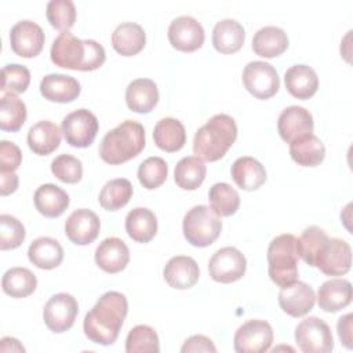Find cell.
I'll list each match as a JSON object with an SVG mask.
<instances>
[{"label":"cell","mask_w":353,"mask_h":353,"mask_svg":"<svg viewBox=\"0 0 353 353\" xmlns=\"http://www.w3.org/2000/svg\"><path fill=\"white\" fill-rule=\"evenodd\" d=\"M183 236L194 247H208L221 234L222 221L211 207L200 204L192 207L183 216Z\"/></svg>","instance_id":"cell-6"},{"label":"cell","mask_w":353,"mask_h":353,"mask_svg":"<svg viewBox=\"0 0 353 353\" xmlns=\"http://www.w3.org/2000/svg\"><path fill=\"white\" fill-rule=\"evenodd\" d=\"M127 312L128 302L121 292H105L84 317L83 330L85 336L102 346L113 345L120 334Z\"/></svg>","instance_id":"cell-1"},{"label":"cell","mask_w":353,"mask_h":353,"mask_svg":"<svg viewBox=\"0 0 353 353\" xmlns=\"http://www.w3.org/2000/svg\"><path fill=\"white\" fill-rule=\"evenodd\" d=\"M0 352H25V347L19 343L18 339L11 336H4L0 341Z\"/></svg>","instance_id":"cell-51"},{"label":"cell","mask_w":353,"mask_h":353,"mask_svg":"<svg viewBox=\"0 0 353 353\" xmlns=\"http://www.w3.org/2000/svg\"><path fill=\"white\" fill-rule=\"evenodd\" d=\"M80 83L74 77L62 73L47 74L40 81V94L51 102H72L80 95Z\"/></svg>","instance_id":"cell-21"},{"label":"cell","mask_w":353,"mask_h":353,"mask_svg":"<svg viewBox=\"0 0 353 353\" xmlns=\"http://www.w3.org/2000/svg\"><path fill=\"white\" fill-rule=\"evenodd\" d=\"M145 148V128L135 120H124L108 131L99 145V157L108 164H121L138 156Z\"/></svg>","instance_id":"cell-4"},{"label":"cell","mask_w":353,"mask_h":353,"mask_svg":"<svg viewBox=\"0 0 353 353\" xmlns=\"http://www.w3.org/2000/svg\"><path fill=\"white\" fill-rule=\"evenodd\" d=\"M208 200L211 210L219 216H230L236 214L240 205V196L226 182L214 183L208 192Z\"/></svg>","instance_id":"cell-39"},{"label":"cell","mask_w":353,"mask_h":353,"mask_svg":"<svg viewBox=\"0 0 353 353\" xmlns=\"http://www.w3.org/2000/svg\"><path fill=\"white\" fill-rule=\"evenodd\" d=\"M295 342L305 353H330L334 349L330 325L316 316H309L296 325Z\"/></svg>","instance_id":"cell-7"},{"label":"cell","mask_w":353,"mask_h":353,"mask_svg":"<svg viewBox=\"0 0 353 353\" xmlns=\"http://www.w3.org/2000/svg\"><path fill=\"white\" fill-rule=\"evenodd\" d=\"M207 167L204 160L197 156H186L181 159L174 171L175 183L183 190H196L205 179Z\"/></svg>","instance_id":"cell-35"},{"label":"cell","mask_w":353,"mask_h":353,"mask_svg":"<svg viewBox=\"0 0 353 353\" xmlns=\"http://www.w3.org/2000/svg\"><path fill=\"white\" fill-rule=\"evenodd\" d=\"M288 47V36L279 26H263L252 37V50L262 58L281 55Z\"/></svg>","instance_id":"cell-32"},{"label":"cell","mask_w":353,"mask_h":353,"mask_svg":"<svg viewBox=\"0 0 353 353\" xmlns=\"http://www.w3.org/2000/svg\"><path fill=\"white\" fill-rule=\"evenodd\" d=\"M352 320H353V314L347 313V314L342 316L338 320V323H336V330H338V335H339L341 343L346 349H352L353 347V342H352Z\"/></svg>","instance_id":"cell-49"},{"label":"cell","mask_w":353,"mask_h":353,"mask_svg":"<svg viewBox=\"0 0 353 353\" xmlns=\"http://www.w3.org/2000/svg\"><path fill=\"white\" fill-rule=\"evenodd\" d=\"M268 272L270 280L280 288L298 280L296 237L291 233L276 236L268 247Z\"/></svg>","instance_id":"cell-5"},{"label":"cell","mask_w":353,"mask_h":353,"mask_svg":"<svg viewBox=\"0 0 353 353\" xmlns=\"http://www.w3.org/2000/svg\"><path fill=\"white\" fill-rule=\"evenodd\" d=\"M145 30L135 22H123L112 33V46L123 57L138 54L145 47Z\"/></svg>","instance_id":"cell-31"},{"label":"cell","mask_w":353,"mask_h":353,"mask_svg":"<svg viewBox=\"0 0 353 353\" xmlns=\"http://www.w3.org/2000/svg\"><path fill=\"white\" fill-rule=\"evenodd\" d=\"M3 291L12 298H25L34 292L37 279L28 268H11L6 270L1 279Z\"/></svg>","instance_id":"cell-37"},{"label":"cell","mask_w":353,"mask_h":353,"mask_svg":"<svg viewBox=\"0 0 353 353\" xmlns=\"http://www.w3.org/2000/svg\"><path fill=\"white\" fill-rule=\"evenodd\" d=\"M134 189L128 179L116 178L108 181L99 192V204L108 211H117L123 208L132 197Z\"/></svg>","instance_id":"cell-38"},{"label":"cell","mask_w":353,"mask_h":353,"mask_svg":"<svg viewBox=\"0 0 353 353\" xmlns=\"http://www.w3.org/2000/svg\"><path fill=\"white\" fill-rule=\"evenodd\" d=\"M352 302V284L346 279H330L317 291V303L321 310L335 313Z\"/></svg>","instance_id":"cell-22"},{"label":"cell","mask_w":353,"mask_h":353,"mask_svg":"<svg viewBox=\"0 0 353 353\" xmlns=\"http://www.w3.org/2000/svg\"><path fill=\"white\" fill-rule=\"evenodd\" d=\"M313 116L312 113L298 105H291L285 108L277 120V131L283 141L287 143L294 139L313 132Z\"/></svg>","instance_id":"cell-18"},{"label":"cell","mask_w":353,"mask_h":353,"mask_svg":"<svg viewBox=\"0 0 353 353\" xmlns=\"http://www.w3.org/2000/svg\"><path fill=\"white\" fill-rule=\"evenodd\" d=\"M33 201L36 210L41 215L47 218H57L69 207L70 199L62 188L54 183H44L36 189Z\"/></svg>","instance_id":"cell-26"},{"label":"cell","mask_w":353,"mask_h":353,"mask_svg":"<svg viewBox=\"0 0 353 353\" xmlns=\"http://www.w3.org/2000/svg\"><path fill=\"white\" fill-rule=\"evenodd\" d=\"M51 172L63 183H77L83 176V164L72 154H59L51 161Z\"/></svg>","instance_id":"cell-45"},{"label":"cell","mask_w":353,"mask_h":353,"mask_svg":"<svg viewBox=\"0 0 353 353\" xmlns=\"http://www.w3.org/2000/svg\"><path fill=\"white\" fill-rule=\"evenodd\" d=\"M61 132L62 130H59L55 123L50 120H40L28 131V146L33 153L47 156L58 149L61 143Z\"/></svg>","instance_id":"cell-27"},{"label":"cell","mask_w":353,"mask_h":353,"mask_svg":"<svg viewBox=\"0 0 353 353\" xmlns=\"http://www.w3.org/2000/svg\"><path fill=\"white\" fill-rule=\"evenodd\" d=\"M44 32L40 25L30 19L17 22L10 30V44L12 51L22 58L39 55L44 46Z\"/></svg>","instance_id":"cell-15"},{"label":"cell","mask_w":353,"mask_h":353,"mask_svg":"<svg viewBox=\"0 0 353 353\" xmlns=\"http://www.w3.org/2000/svg\"><path fill=\"white\" fill-rule=\"evenodd\" d=\"M316 302L314 291L303 281H294L290 285L281 287L279 292V305L284 313L292 317L307 314Z\"/></svg>","instance_id":"cell-17"},{"label":"cell","mask_w":353,"mask_h":353,"mask_svg":"<svg viewBox=\"0 0 353 353\" xmlns=\"http://www.w3.org/2000/svg\"><path fill=\"white\" fill-rule=\"evenodd\" d=\"M26 105L15 92H3L0 98V128L15 132L26 121Z\"/></svg>","instance_id":"cell-36"},{"label":"cell","mask_w":353,"mask_h":353,"mask_svg":"<svg viewBox=\"0 0 353 353\" xmlns=\"http://www.w3.org/2000/svg\"><path fill=\"white\" fill-rule=\"evenodd\" d=\"M273 328L265 320H248L241 324L233 338L237 353H262L270 349Z\"/></svg>","instance_id":"cell-11"},{"label":"cell","mask_w":353,"mask_h":353,"mask_svg":"<svg viewBox=\"0 0 353 353\" xmlns=\"http://www.w3.org/2000/svg\"><path fill=\"white\" fill-rule=\"evenodd\" d=\"M130 261L127 244L119 237H108L95 250V262L106 273H119L125 269Z\"/></svg>","instance_id":"cell-20"},{"label":"cell","mask_w":353,"mask_h":353,"mask_svg":"<svg viewBox=\"0 0 353 353\" xmlns=\"http://www.w3.org/2000/svg\"><path fill=\"white\" fill-rule=\"evenodd\" d=\"M153 139L157 148L164 152H178L185 146V125L174 117H164L157 121L153 130Z\"/></svg>","instance_id":"cell-33"},{"label":"cell","mask_w":353,"mask_h":353,"mask_svg":"<svg viewBox=\"0 0 353 353\" xmlns=\"http://www.w3.org/2000/svg\"><path fill=\"white\" fill-rule=\"evenodd\" d=\"M18 188V175L15 172H0V192L1 196L14 193Z\"/></svg>","instance_id":"cell-50"},{"label":"cell","mask_w":353,"mask_h":353,"mask_svg":"<svg viewBox=\"0 0 353 353\" xmlns=\"http://www.w3.org/2000/svg\"><path fill=\"white\" fill-rule=\"evenodd\" d=\"M98 128L97 116L87 109H77L66 114L61 124L65 141L73 148H88L94 142Z\"/></svg>","instance_id":"cell-9"},{"label":"cell","mask_w":353,"mask_h":353,"mask_svg":"<svg viewBox=\"0 0 353 353\" xmlns=\"http://www.w3.org/2000/svg\"><path fill=\"white\" fill-rule=\"evenodd\" d=\"M26 232L22 222L8 214L0 215V248L14 250L18 248L25 240Z\"/></svg>","instance_id":"cell-44"},{"label":"cell","mask_w":353,"mask_h":353,"mask_svg":"<svg viewBox=\"0 0 353 353\" xmlns=\"http://www.w3.org/2000/svg\"><path fill=\"white\" fill-rule=\"evenodd\" d=\"M328 239L330 237L321 228L316 225L307 226L303 229L299 239H296L298 256H301L309 266H314V261Z\"/></svg>","instance_id":"cell-40"},{"label":"cell","mask_w":353,"mask_h":353,"mask_svg":"<svg viewBox=\"0 0 353 353\" xmlns=\"http://www.w3.org/2000/svg\"><path fill=\"white\" fill-rule=\"evenodd\" d=\"M182 353H190V352H216V347L214 342L205 336V335H192L189 336L185 343L181 347Z\"/></svg>","instance_id":"cell-48"},{"label":"cell","mask_w":353,"mask_h":353,"mask_svg":"<svg viewBox=\"0 0 353 353\" xmlns=\"http://www.w3.org/2000/svg\"><path fill=\"white\" fill-rule=\"evenodd\" d=\"M245 40L243 25L232 18L221 19L212 29V46L221 54L237 52Z\"/></svg>","instance_id":"cell-24"},{"label":"cell","mask_w":353,"mask_h":353,"mask_svg":"<svg viewBox=\"0 0 353 353\" xmlns=\"http://www.w3.org/2000/svg\"><path fill=\"white\" fill-rule=\"evenodd\" d=\"M159 350V336L152 327L139 324L130 330L125 339L127 353H157Z\"/></svg>","instance_id":"cell-41"},{"label":"cell","mask_w":353,"mask_h":353,"mask_svg":"<svg viewBox=\"0 0 353 353\" xmlns=\"http://www.w3.org/2000/svg\"><path fill=\"white\" fill-rule=\"evenodd\" d=\"M167 36L171 46L183 52L199 50L205 37L203 25L190 15H181L172 19Z\"/></svg>","instance_id":"cell-14"},{"label":"cell","mask_w":353,"mask_h":353,"mask_svg":"<svg viewBox=\"0 0 353 353\" xmlns=\"http://www.w3.org/2000/svg\"><path fill=\"white\" fill-rule=\"evenodd\" d=\"M284 84L292 97L298 99H309L319 88V77L313 68L299 63L285 70Z\"/></svg>","instance_id":"cell-25"},{"label":"cell","mask_w":353,"mask_h":353,"mask_svg":"<svg viewBox=\"0 0 353 353\" xmlns=\"http://www.w3.org/2000/svg\"><path fill=\"white\" fill-rule=\"evenodd\" d=\"M168 175V165L164 159L152 156L143 160L138 167V179L145 189H156L163 185Z\"/></svg>","instance_id":"cell-42"},{"label":"cell","mask_w":353,"mask_h":353,"mask_svg":"<svg viewBox=\"0 0 353 353\" xmlns=\"http://www.w3.org/2000/svg\"><path fill=\"white\" fill-rule=\"evenodd\" d=\"M51 61L65 69L91 72L103 65L105 48L95 40H80L73 33L61 32L50 50Z\"/></svg>","instance_id":"cell-2"},{"label":"cell","mask_w":353,"mask_h":353,"mask_svg":"<svg viewBox=\"0 0 353 353\" xmlns=\"http://www.w3.org/2000/svg\"><path fill=\"white\" fill-rule=\"evenodd\" d=\"M46 15L52 28L68 32L76 21V7L72 0H50Z\"/></svg>","instance_id":"cell-43"},{"label":"cell","mask_w":353,"mask_h":353,"mask_svg":"<svg viewBox=\"0 0 353 353\" xmlns=\"http://www.w3.org/2000/svg\"><path fill=\"white\" fill-rule=\"evenodd\" d=\"M237 138V125L232 116L219 113L212 116L194 134L193 152L204 161L222 159Z\"/></svg>","instance_id":"cell-3"},{"label":"cell","mask_w":353,"mask_h":353,"mask_svg":"<svg viewBox=\"0 0 353 353\" xmlns=\"http://www.w3.org/2000/svg\"><path fill=\"white\" fill-rule=\"evenodd\" d=\"M234 183L243 190H256L266 181L265 167L251 156H241L234 160L230 168Z\"/></svg>","instance_id":"cell-28"},{"label":"cell","mask_w":353,"mask_h":353,"mask_svg":"<svg viewBox=\"0 0 353 353\" xmlns=\"http://www.w3.org/2000/svg\"><path fill=\"white\" fill-rule=\"evenodd\" d=\"M28 258L39 269H55L63 259V248L52 237H37L28 248Z\"/></svg>","instance_id":"cell-29"},{"label":"cell","mask_w":353,"mask_h":353,"mask_svg":"<svg viewBox=\"0 0 353 353\" xmlns=\"http://www.w3.org/2000/svg\"><path fill=\"white\" fill-rule=\"evenodd\" d=\"M77 313L79 305L76 298L68 292H59L47 301L43 309V319L50 331L61 334L72 328Z\"/></svg>","instance_id":"cell-12"},{"label":"cell","mask_w":353,"mask_h":353,"mask_svg":"<svg viewBox=\"0 0 353 353\" xmlns=\"http://www.w3.org/2000/svg\"><path fill=\"white\" fill-rule=\"evenodd\" d=\"M241 80L245 90L258 99H269L280 88L277 70L263 61L248 62L243 69Z\"/></svg>","instance_id":"cell-8"},{"label":"cell","mask_w":353,"mask_h":353,"mask_svg":"<svg viewBox=\"0 0 353 353\" xmlns=\"http://www.w3.org/2000/svg\"><path fill=\"white\" fill-rule=\"evenodd\" d=\"M247 269V259L236 247H222L212 254L208 273L214 281L229 284L240 280Z\"/></svg>","instance_id":"cell-10"},{"label":"cell","mask_w":353,"mask_h":353,"mask_svg":"<svg viewBox=\"0 0 353 353\" xmlns=\"http://www.w3.org/2000/svg\"><path fill=\"white\" fill-rule=\"evenodd\" d=\"M22 163V152L14 142H0V172H15Z\"/></svg>","instance_id":"cell-47"},{"label":"cell","mask_w":353,"mask_h":353,"mask_svg":"<svg viewBox=\"0 0 353 353\" xmlns=\"http://www.w3.org/2000/svg\"><path fill=\"white\" fill-rule=\"evenodd\" d=\"M291 159L302 167H316L325 157V146L313 132L290 142Z\"/></svg>","instance_id":"cell-30"},{"label":"cell","mask_w":353,"mask_h":353,"mask_svg":"<svg viewBox=\"0 0 353 353\" xmlns=\"http://www.w3.org/2000/svg\"><path fill=\"white\" fill-rule=\"evenodd\" d=\"M30 84V72L19 63H8L1 69V92H23Z\"/></svg>","instance_id":"cell-46"},{"label":"cell","mask_w":353,"mask_h":353,"mask_svg":"<svg viewBox=\"0 0 353 353\" xmlns=\"http://www.w3.org/2000/svg\"><path fill=\"white\" fill-rule=\"evenodd\" d=\"M125 230L134 241L149 243L157 233V218L149 208H132L125 216Z\"/></svg>","instance_id":"cell-34"},{"label":"cell","mask_w":353,"mask_h":353,"mask_svg":"<svg viewBox=\"0 0 353 353\" xmlns=\"http://www.w3.org/2000/svg\"><path fill=\"white\" fill-rule=\"evenodd\" d=\"M157 102L159 88L150 79H135L125 88V103L132 112L149 113Z\"/></svg>","instance_id":"cell-23"},{"label":"cell","mask_w":353,"mask_h":353,"mask_svg":"<svg viewBox=\"0 0 353 353\" xmlns=\"http://www.w3.org/2000/svg\"><path fill=\"white\" fill-rule=\"evenodd\" d=\"M101 229V221L98 215L87 208H79L73 211L65 222V233L68 239L77 245H87L92 243Z\"/></svg>","instance_id":"cell-16"},{"label":"cell","mask_w":353,"mask_h":353,"mask_svg":"<svg viewBox=\"0 0 353 353\" xmlns=\"http://www.w3.org/2000/svg\"><path fill=\"white\" fill-rule=\"evenodd\" d=\"M314 266L325 276H343L352 266V248L347 241L332 237L320 250Z\"/></svg>","instance_id":"cell-13"},{"label":"cell","mask_w":353,"mask_h":353,"mask_svg":"<svg viewBox=\"0 0 353 353\" xmlns=\"http://www.w3.org/2000/svg\"><path fill=\"white\" fill-rule=\"evenodd\" d=\"M163 276L170 287L175 290H188L197 283L200 269L192 256L176 255L165 263Z\"/></svg>","instance_id":"cell-19"}]
</instances>
